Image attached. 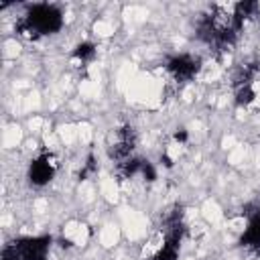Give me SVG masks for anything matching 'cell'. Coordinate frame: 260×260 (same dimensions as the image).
Wrapping results in <instances>:
<instances>
[{
  "label": "cell",
  "instance_id": "6da1fadb",
  "mask_svg": "<svg viewBox=\"0 0 260 260\" xmlns=\"http://www.w3.org/2000/svg\"><path fill=\"white\" fill-rule=\"evenodd\" d=\"M65 24L63 10L55 4L49 2H39L32 4L24 10V14L16 22V32L26 37V39H41V37H51L57 35Z\"/></svg>",
  "mask_w": 260,
  "mask_h": 260
},
{
  "label": "cell",
  "instance_id": "7a4b0ae2",
  "mask_svg": "<svg viewBox=\"0 0 260 260\" xmlns=\"http://www.w3.org/2000/svg\"><path fill=\"white\" fill-rule=\"evenodd\" d=\"M53 238L43 236H22L4 244L0 260H49Z\"/></svg>",
  "mask_w": 260,
  "mask_h": 260
},
{
  "label": "cell",
  "instance_id": "3957f363",
  "mask_svg": "<svg viewBox=\"0 0 260 260\" xmlns=\"http://www.w3.org/2000/svg\"><path fill=\"white\" fill-rule=\"evenodd\" d=\"M136 144H138L136 130L130 124L118 126L112 132L110 142H108V156H110V160H114L118 165V162H122V160H126L130 156H134Z\"/></svg>",
  "mask_w": 260,
  "mask_h": 260
},
{
  "label": "cell",
  "instance_id": "277c9868",
  "mask_svg": "<svg viewBox=\"0 0 260 260\" xmlns=\"http://www.w3.org/2000/svg\"><path fill=\"white\" fill-rule=\"evenodd\" d=\"M165 69L169 77L177 83L193 81L201 71V59L191 53H177L165 61Z\"/></svg>",
  "mask_w": 260,
  "mask_h": 260
},
{
  "label": "cell",
  "instance_id": "5b68a950",
  "mask_svg": "<svg viewBox=\"0 0 260 260\" xmlns=\"http://www.w3.org/2000/svg\"><path fill=\"white\" fill-rule=\"evenodd\" d=\"M57 169H59L57 156L53 152H49V150H43L28 165V173H26L28 183L32 187H45L55 179Z\"/></svg>",
  "mask_w": 260,
  "mask_h": 260
},
{
  "label": "cell",
  "instance_id": "8992f818",
  "mask_svg": "<svg viewBox=\"0 0 260 260\" xmlns=\"http://www.w3.org/2000/svg\"><path fill=\"white\" fill-rule=\"evenodd\" d=\"M240 244L260 256V213L258 211L252 213V217L248 219V223L244 228V234L240 238Z\"/></svg>",
  "mask_w": 260,
  "mask_h": 260
},
{
  "label": "cell",
  "instance_id": "52a82bcc",
  "mask_svg": "<svg viewBox=\"0 0 260 260\" xmlns=\"http://www.w3.org/2000/svg\"><path fill=\"white\" fill-rule=\"evenodd\" d=\"M258 10H260L258 2H238V4H234L232 6V18H234L236 30L240 32L246 26V22L258 14Z\"/></svg>",
  "mask_w": 260,
  "mask_h": 260
},
{
  "label": "cell",
  "instance_id": "ba28073f",
  "mask_svg": "<svg viewBox=\"0 0 260 260\" xmlns=\"http://www.w3.org/2000/svg\"><path fill=\"white\" fill-rule=\"evenodd\" d=\"M98 57V45L91 43V41H81L75 45V49L71 51V59L81 65V67H87L89 63H93Z\"/></svg>",
  "mask_w": 260,
  "mask_h": 260
},
{
  "label": "cell",
  "instance_id": "9c48e42d",
  "mask_svg": "<svg viewBox=\"0 0 260 260\" xmlns=\"http://www.w3.org/2000/svg\"><path fill=\"white\" fill-rule=\"evenodd\" d=\"M258 73H260V63H256V61L242 63L234 73V89L242 87V85H254V79Z\"/></svg>",
  "mask_w": 260,
  "mask_h": 260
},
{
  "label": "cell",
  "instance_id": "30bf717a",
  "mask_svg": "<svg viewBox=\"0 0 260 260\" xmlns=\"http://www.w3.org/2000/svg\"><path fill=\"white\" fill-rule=\"evenodd\" d=\"M254 100H256L254 85H242V87H236L234 102H236L238 108H248L250 104H254Z\"/></svg>",
  "mask_w": 260,
  "mask_h": 260
},
{
  "label": "cell",
  "instance_id": "8fae6325",
  "mask_svg": "<svg viewBox=\"0 0 260 260\" xmlns=\"http://www.w3.org/2000/svg\"><path fill=\"white\" fill-rule=\"evenodd\" d=\"M140 177L146 181V183H152L156 179V169L150 160H142V169H140Z\"/></svg>",
  "mask_w": 260,
  "mask_h": 260
},
{
  "label": "cell",
  "instance_id": "7c38bea8",
  "mask_svg": "<svg viewBox=\"0 0 260 260\" xmlns=\"http://www.w3.org/2000/svg\"><path fill=\"white\" fill-rule=\"evenodd\" d=\"M95 171H98L95 158H93V154H89V156H87V160H85V165H83V169L79 171V177H81V179H85L87 175H93Z\"/></svg>",
  "mask_w": 260,
  "mask_h": 260
},
{
  "label": "cell",
  "instance_id": "4fadbf2b",
  "mask_svg": "<svg viewBox=\"0 0 260 260\" xmlns=\"http://www.w3.org/2000/svg\"><path fill=\"white\" fill-rule=\"evenodd\" d=\"M173 140H175V144H179V146H185V144H187V140H189V134H187V130H177V132L173 134Z\"/></svg>",
  "mask_w": 260,
  "mask_h": 260
},
{
  "label": "cell",
  "instance_id": "5bb4252c",
  "mask_svg": "<svg viewBox=\"0 0 260 260\" xmlns=\"http://www.w3.org/2000/svg\"><path fill=\"white\" fill-rule=\"evenodd\" d=\"M258 213H260V209H258Z\"/></svg>",
  "mask_w": 260,
  "mask_h": 260
}]
</instances>
